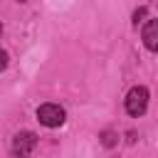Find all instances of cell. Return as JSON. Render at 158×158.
<instances>
[{
    "label": "cell",
    "instance_id": "6da1fadb",
    "mask_svg": "<svg viewBox=\"0 0 158 158\" xmlns=\"http://www.w3.org/2000/svg\"><path fill=\"white\" fill-rule=\"evenodd\" d=\"M148 109V89L146 86H133L128 94H126V111L128 116H143Z\"/></svg>",
    "mask_w": 158,
    "mask_h": 158
},
{
    "label": "cell",
    "instance_id": "7a4b0ae2",
    "mask_svg": "<svg viewBox=\"0 0 158 158\" xmlns=\"http://www.w3.org/2000/svg\"><path fill=\"white\" fill-rule=\"evenodd\" d=\"M37 118H40L42 126H47V128H57V126L64 123L67 114H64V109H62L59 104H42V106L37 109Z\"/></svg>",
    "mask_w": 158,
    "mask_h": 158
},
{
    "label": "cell",
    "instance_id": "3957f363",
    "mask_svg": "<svg viewBox=\"0 0 158 158\" xmlns=\"http://www.w3.org/2000/svg\"><path fill=\"white\" fill-rule=\"evenodd\" d=\"M37 146V136L32 131H20L15 138H12V153L17 158H27Z\"/></svg>",
    "mask_w": 158,
    "mask_h": 158
},
{
    "label": "cell",
    "instance_id": "277c9868",
    "mask_svg": "<svg viewBox=\"0 0 158 158\" xmlns=\"http://www.w3.org/2000/svg\"><path fill=\"white\" fill-rule=\"evenodd\" d=\"M141 40L151 52H158V17H151L146 22V27L141 32Z\"/></svg>",
    "mask_w": 158,
    "mask_h": 158
},
{
    "label": "cell",
    "instance_id": "5b68a950",
    "mask_svg": "<svg viewBox=\"0 0 158 158\" xmlns=\"http://www.w3.org/2000/svg\"><path fill=\"white\" fill-rule=\"evenodd\" d=\"M101 138H104V146H114V143H116V136H114L111 131H104Z\"/></svg>",
    "mask_w": 158,
    "mask_h": 158
},
{
    "label": "cell",
    "instance_id": "8992f818",
    "mask_svg": "<svg viewBox=\"0 0 158 158\" xmlns=\"http://www.w3.org/2000/svg\"><path fill=\"white\" fill-rule=\"evenodd\" d=\"M5 67H7V52H5V49H0V72H2Z\"/></svg>",
    "mask_w": 158,
    "mask_h": 158
},
{
    "label": "cell",
    "instance_id": "52a82bcc",
    "mask_svg": "<svg viewBox=\"0 0 158 158\" xmlns=\"http://www.w3.org/2000/svg\"><path fill=\"white\" fill-rule=\"evenodd\" d=\"M143 15H146V7H138V10H136V12H133V22H136V25H138V20H141V17H143Z\"/></svg>",
    "mask_w": 158,
    "mask_h": 158
},
{
    "label": "cell",
    "instance_id": "ba28073f",
    "mask_svg": "<svg viewBox=\"0 0 158 158\" xmlns=\"http://www.w3.org/2000/svg\"><path fill=\"white\" fill-rule=\"evenodd\" d=\"M0 32H2V22H0Z\"/></svg>",
    "mask_w": 158,
    "mask_h": 158
}]
</instances>
